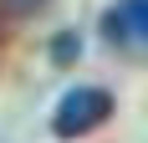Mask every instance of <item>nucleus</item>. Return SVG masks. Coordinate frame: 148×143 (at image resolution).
I'll use <instances>...</instances> for the list:
<instances>
[{
	"mask_svg": "<svg viewBox=\"0 0 148 143\" xmlns=\"http://www.w3.org/2000/svg\"><path fill=\"white\" fill-rule=\"evenodd\" d=\"M102 31L123 51H143V41H148V0H112V10L102 15Z\"/></svg>",
	"mask_w": 148,
	"mask_h": 143,
	"instance_id": "f03ea898",
	"label": "nucleus"
},
{
	"mask_svg": "<svg viewBox=\"0 0 148 143\" xmlns=\"http://www.w3.org/2000/svg\"><path fill=\"white\" fill-rule=\"evenodd\" d=\"M82 56V41H77V31H61L56 41H51V61H61V67H66V61H77Z\"/></svg>",
	"mask_w": 148,
	"mask_h": 143,
	"instance_id": "7ed1b4c3",
	"label": "nucleus"
},
{
	"mask_svg": "<svg viewBox=\"0 0 148 143\" xmlns=\"http://www.w3.org/2000/svg\"><path fill=\"white\" fill-rule=\"evenodd\" d=\"M107 118H112V92H102V87H72L56 102V113H51V133L56 138H82V133H92Z\"/></svg>",
	"mask_w": 148,
	"mask_h": 143,
	"instance_id": "f257e3e1",
	"label": "nucleus"
}]
</instances>
